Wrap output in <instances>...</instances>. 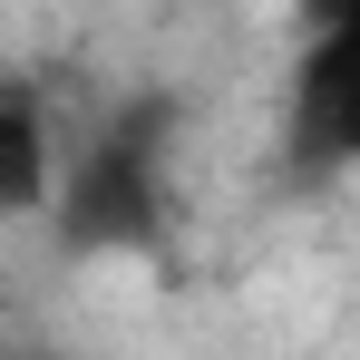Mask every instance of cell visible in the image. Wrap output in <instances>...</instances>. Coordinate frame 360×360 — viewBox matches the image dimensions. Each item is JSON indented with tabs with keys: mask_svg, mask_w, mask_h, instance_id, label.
Wrapping results in <instances>:
<instances>
[{
	"mask_svg": "<svg viewBox=\"0 0 360 360\" xmlns=\"http://www.w3.org/2000/svg\"><path fill=\"white\" fill-rule=\"evenodd\" d=\"M156 234V156L146 136H108L78 176H68V243H146Z\"/></svg>",
	"mask_w": 360,
	"mask_h": 360,
	"instance_id": "cell-1",
	"label": "cell"
},
{
	"mask_svg": "<svg viewBox=\"0 0 360 360\" xmlns=\"http://www.w3.org/2000/svg\"><path fill=\"white\" fill-rule=\"evenodd\" d=\"M292 108H302V156L311 166H341L360 146V39L351 30H331L311 49V68L292 78Z\"/></svg>",
	"mask_w": 360,
	"mask_h": 360,
	"instance_id": "cell-2",
	"label": "cell"
},
{
	"mask_svg": "<svg viewBox=\"0 0 360 360\" xmlns=\"http://www.w3.org/2000/svg\"><path fill=\"white\" fill-rule=\"evenodd\" d=\"M49 127H39V108L20 98V88H0V224L10 214H39L49 205Z\"/></svg>",
	"mask_w": 360,
	"mask_h": 360,
	"instance_id": "cell-3",
	"label": "cell"
}]
</instances>
